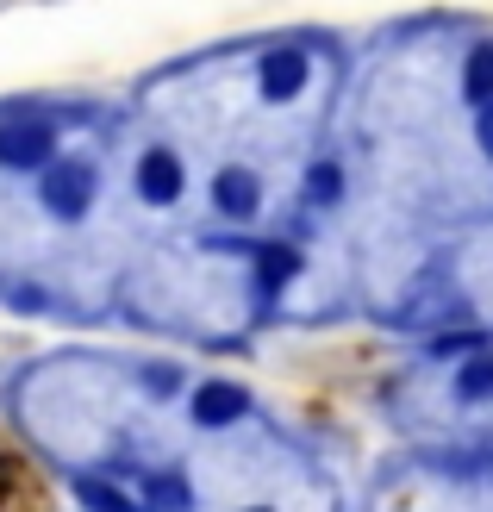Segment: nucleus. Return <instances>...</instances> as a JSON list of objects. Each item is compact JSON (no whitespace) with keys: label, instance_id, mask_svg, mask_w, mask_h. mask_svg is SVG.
<instances>
[{"label":"nucleus","instance_id":"5","mask_svg":"<svg viewBox=\"0 0 493 512\" xmlns=\"http://www.w3.org/2000/svg\"><path fill=\"white\" fill-rule=\"evenodd\" d=\"M238 413H244V388H231V381H206L194 394V419L200 425H231Z\"/></svg>","mask_w":493,"mask_h":512},{"label":"nucleus","instance_id":"1","mask_svg":"<svg viewBox=\"0 0 493 512\" xmlns=\"http://www.w3.org/2000/svg\"><path fill=\"white\" fill-rule=\"evenodd\" d=\"M44 200H50V213H63V219L88 213V200H94V169H88V163H50Z\"/></svg>","mask_w":493,"mask_h":512},{"label":"nucleus","instance_id":"4","mask_svg":"<svg viewBox=\"0 0 493 512\" xmlns=\"http://www.w3.org/2000/svg\"><path fill=\"white\" fill-rule=\"evenodd\" d=\"M300 82H306V57H300V50H269V57H263V94L269 100L300 94Z\"/></svg>","mask_w":493,"mask_h":512},{"label":"nucleus","instance_id":"6","mask_svg":"<svg viewBox=\"0 0 493 512\" xmlns=\"http://www.w3.org/2000/svg\"><path fill=\"white\" fill-rule=\"evenodd\" d=\"M213 200H219V213H231V219L256 213V175H250V169H219Z\"/></svg>","mask_w":493,"mask_h":512},{"label":"nucleus","instance_id":"2","mask_svg":"<svg viewBox=\"0 0 493 512\" xmlns=\"http://www.w3.org/2000/svg\"><path fill=\"white\" fill-rule=\"evenodd\" d=\"M44 157H50V125L44 119H7L0 125V163L25 169V163H44Z\"/></svg>","mask_w":493,"mask_h":512},{"label":"nucleus","instance_id":"8","mask_svg":"<svg viewBox=\"0 0 493 512\" xmlns=\"http://www.w3.org/2000/svg\"><path fill=\"white\" fill-rule=\"evenodd\" d=\"M456 394H462V400H493V350H487V356H475V363L462 369Z\"/></svg>","mask_w":493,"mask_h":512},{"label":"nucleus","instance_id":"9","mask_svg":"<svg viewBox=\"0 0 493 512\" xmlns=\"http://www.w3.org/2000/svg\"><path fill=\"white\" fill-rule=\"evenodd\" d=\"M256 256H263V294H275L281 281H288V275L300 269V256H294V250H281V244H269V250H256Z\"/></svg>","mask_w":493,"mask_h":512},{"label":"nucleus","instance_id":"10","mask_svg":"<svg viewBox=\"0 0 493 512\" xmlns=\"http://www.w3.org/2000/svg\"><path fill=\"white\" fill-rule=\"evenodd\" d=\"M306 194H313V207H331V200L344 194V175H337L331 163H319L313 175H306Z\"/></svg>","mask_w":493,"mask_h":512},{"label":"nucleus","instance_id":"7","mask_svg":"<svg viewBox=\"0 0 493 512\" xmlns=\"http://www.w3.org/2000/svg\"><path fill=\"white\" fill-rule=\"evenodd\" d=\"M462 88H469L475 107H487V100H493V44L469 50V75H462Z\"/></svg>","mask_w":493,"mask_h":512},{"label":"nucleus","instance_id":"3","mask_svg":"<svg viewBox=\"0 0 493 512\" xmlns=\"http://www.w3.org/2000/svg\"><path fill=\"white\" fill-rule=\"evenodd\" d=\"M181 182H188V175H181V163L169 157V150H150V157L138 163V194L157 200V207H169V200L181 194Z\"/></svg>","mask_w":493,"mask_h":512},{"label":"nucleus","instance_id":"12","mask_svg":"<svg viewBox=\"0 0 493 512\" xmlns=\"http://www.w3.org/2000/svg\"><path fill=\"white\" fill-rule=\"evenodd\" d=\"M157 500H163V506H188V488H181L175 475H163V481H157Z\"/></svg>","mask_w":493,"mask_h":512},{"label":"nucleus","instance_id":"13","mask_svg":"<svg viewBox=\"0 0 493 512\" xmlns=\"http://www.w3.org/2000/svg\"><path fill=\"white\" fill-rule=\"evenodd\" d=\"M475 138H481V150L493 157V100H487V107H481V119H475Z\"/></svg>","mask_w":493,"mask_h":512},{"label":"nucleus","instance_id":"11","mask_svg":"<svg viewBox=\"0 0 493 512\" xmlns=\"http://www.w3.org/2000/svg\"><path fill=\"white\" fill-rule=\"evenodd\" d=\"M82 500H88L94 512H138L132 500L119 494V488H107V481H82Z\"/></svg>","mask_w":493,"mask_h":512}]
</instances>
